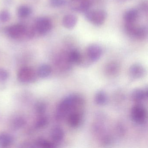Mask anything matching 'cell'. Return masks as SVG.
Returning a JSON list of instances; mask_svg holds the SVG:
<instances>
[{
    "mask_svg": "<svg viewBox=\"0 0 148 148\" xmlns=\"http://www.w3.org/2000/svg\"><path fill=\"white\" fill-rule=\"evenodd\" d=\"M83 100L75 94L67 95L64 98L58 105L56 110V117L58 119H64L72 110L81 105Z\"/></svg>",
    "mask_w": 148,
    "mask_h": 148,
    "instance_id": "1",
    "label": "cell"
},
{
    "mask_svg": "<svg viewBox=\"0 0 148 148\" xmlns=\"http://www.w3.org/2000/svg\"><path fill=\"white\" fill-rule=\"evenodd\" d=\"M125 29L127 34L139 40L145 39L147 36V29L145 26L135 23H125Z\"/></svg>",
    "mask_w": 148,
    "mask_h": 148,
    "instance_id": "2",
    "label": "cell"
},
{
    "mask_svg": "<svg viewBox=\"0 0 148 148\" xmlns=\"http://www.w3.org/2000/svg\"><path fill=\"white\" fill-rule=\"evenodd\" d=\"M38 77L37 72L31 67L24 66L21 68L17 73L18 80L24 84H30L36 81Z\"/></svg>",
    "mask_w": 148,
    "mask_h": 148,
    "instance_id": "3",
    "label": "cell"
},
{
    "mask_svg": "<svg viewBox=\"0 0 148 148\" xmlns=\"http://www.w3.org/2000/svg\"><path fill=\"white\" fill-rule=\"evenodd\" d=\"M84 13L86 19L95 25H101L106 19V13L103 10H89Z\"/></svg>",
    "mask_w": 148,
    "mask_h": 148,
    "instance_id": "4",
    "label": "cell"
},
{
    "mask_svg": "<svg viewBox=\"0 0 148 148\" xmlns=\"http://www.w3.org/2000/svg\"><path fill=\"white\" fill-rule=\"evenodd\" d=\"M131 116L136 123L142 124L145 123L147 117L146 110L142 105H135L132 108Z\"/></svg>",
    "mask_w": 148,
    "mask_h": 148,
    "instance_id": "5",
    "label": "cell"
},
{
    "mask_svg": "<svg viewBox=\"0 0 148 148\" xmlns=\"http://www.w3.org/2000/svg\"><path fill=\"white\" fill-rule=\"evenodd\" d=\"M52 27V23L49 18L41 17L38 18L35 22V31L40 35H45L50 32Z\"/></svg>",
    "mask_w": 148,
    "mask_h": 148,
    "instance_id": "6",
    "label": "cell"
},
{
    "mask_svg": "<svg viewBox=\"0 0 148 148\" xmlns=\"http://www.w3.org/2000/svg\"><path fill=\"white\" fill-rule=\"evenodd\" d=\"M70 8L75 12L85 13L91 6L89 0H69Z\"/></svg>",
    "mask_w": 148,
    "mask_h": 148,
    "instance_id": "7",
    "label": "cell"
},
{
    "mask_svg": "<svg viewBox=\"0 0 148 148\" xmlns=\"http://www.w3.org/2000/svg\"><path fill=\"white\" fill-rule=\"evenodd\" d=\"M26 27L22 24H16L8 27L7 34L12 38L17 39L25 34Z\"/></svg>",
    "mask_w": 148,
    "mask_h": 148,
    "instance_id": "8",
    "label": "cell"
},
{
    "mask_svg": "<svg viewBox=\"0 0 148 148\" xmlns=\"http://www.w3.org/2000/svg\"><path fill=\"white\" fill-rule=\"evenodd\" d=\"M102 47L96 44L89 46L86 50L87 57L92 62H96L102 56Z\"/></svg>",
    "mask_w": 148,
    "mask_h": 148,
    "instance_id": "9",
    "label": "cell"
},
{
    "mask_svg": "<svg viewBox=\"0 0 148 148\" xmlns=\"http://www.w3.org/2000/svg\"><path fill=\"white\" fill-rule=\"evenodd\" d=\"M129 75L132 78L138 79L141 78L144 75V68L142 65L135 64L132 65L129 69Z\"/></svg>",
    "mask_w": 148,
    "mask_h": 148,
    "instance_id": "10",
    "label": "cell"
},
{
    "mask_svg": "<svg viewBox=\"0 0 148 148\" xmlns=\"http://www.w3.org/2000/svg\"><path fill=\"white\" fill-rule=\"evenodd\" d=\"M82 120V115L80 112L73 111L69 114L68 123L72 128H77L81 124Z\"/></svg>",
    "mask_w": 148,
    "mask_h": 148,
    "instance_id": "11",
    "label": "cell"
},
{
    "mask_svg": "<svg viewBox=\"0 0 148 148\" xmlns=\"http://www.w3.org/2000/svg\"><path fill=\"white\" fill-rule=\"evenodd\" d=\"M148 96L147 89L137 88L134 89L131 93V98L133 101L140 103L146 99Z\"/></svg>",
    "mask_w": 148,
    "mask_h": 148,
    "instance_id": "12",
    "label": "cell"
},
{
    "mask_svg": "<svg viewBox=\"0 0 148 148\" xmlns=\"http://www.w3.org/2000/svg\"><path fill=\"white\" fill-rule=\"evenodd\" d=\"M51 137L52 140L55 144L60 143L63 141L64 137V130L59 126L54 127L51 131Z\"/></svg>",
    "mask_w": 148,
    "mask_h": 148,
    "instance_id": "13",
    "label": "cell"
},
{
    "mask_svg": "<svg viewBox=\"0 0 148 148\" xmlns=\"http://www.w3.org/2000/svg\"><path fill=\"white\" fill-rule=\"evenodd\" d=\"M77 18L76 15L73 14H68L64 16L63 19V26L67 29L73 28L77 25Z\"/></svg>",
    "mask_w": 148,
    "mask_h": 148,
    "instance_id": "14",
    "label": "cell"
},
{
    "mask_svg": "<svg viewBox=\"0 0 148 148\" xmlns=\"http://www.w3.org/2000/svg\"><path fill=\"white\" fill-rule=\"evenodd\" d=\"M138 17V11L135 8H132L125 12L124 15V19L125 23H135Z\"/></svg>",
    "mask_w": 148,
    "mask_h": 148,
    "instance_id": "15",
    "label": "cell"
},
{
    "mask_svg": "<svg viewBox=\"0 0 148 148\" xmlns=\"http://www.w3.org/2000/svg\"><path fill=\"white\" fill-rule=\"evenodd\" d=\"M14 137L8 133H0V148L8 147L13 143Z\"/></svg>",
    "mask_w": 148,
    "mask_h": 148,
    "instance_id": "16",
    "label": "cell"
},
{
    "mask_svg": "<svg viewBox=\"0 0 148 148\" xmlns=\"http://www.w3.org/2000/svg\"><path fill=\"white\" fill-rule=\"evenodd\" d=\"M52 72V68L49 65L46 64H41L37 70L38 76L41 78L48 77Z\"/></svg>",
    "mask_w": 148,
    "mask_h": 148,
    "instance_id": "17",
    "label": "cell"
},
{
    "mask_svg": "<svg viewBox=\"0 0 148 148\" xmlns=\"http://www.w3.org/2000/svg\"><path fill=\"white\" fill-rule=\"evenodd\" d=\"M81 60L82 56L77 50L73 49L71 50L68 54V60L71 64H79L81 62Z\"/></svg>",
    "mask_w": 148,
    "mask_h": 148,
    "instance_id": "18",
    "label": "cell"
},
{
    "mask_svg": "<svg viewBox=\"0 0 148 148\" xmlns=\"http://www.w3.org/2000/svg\"><path fill=\"white\" fill-rule=\"evenodd\" d=\"M108 97L106 92L103 90H99L95 94L94 101L97 104L103 106L107 103Z\"/></svg>",
    "mask_w": 148,
    "mask_h": 148,
    "instance_id": "19",
    "label": "cell"
},
{
    "mask_svg": "<svg viewBox=\"0 0 148 148\" xmlns=\"http://www.w3.org/2000/svg\"><path fill=\"white\" fill-rule=\"evenodd\" d=\"M26 123V120L24 117L17 116L12 120L11 126L14 130H19L24 127Z\"/></svg>",
    "mask_w": 148,
    "mask_h": 148,
    "instance_id": "20",
    "label": "cell"
},
{
    "mask_svg": "<svg viewBox=\"0 0 148 148\" xmlns=\"http://www.w3.org/2000/svg\"><path fill=\"white\" fill-rule=\"evenodd\" d=\"M35 145L37 147L44 148H52L56 147V144L44 138H38L36 141Z\"/></svg>",
    "mask_w": 148,
    "mask_h": 148,
    "instance_id": "21",
    "label": "cell"
},
{
    "mask_svg": "<svg viewBox=\"0 0 148 148\" xmlns=\"http://www.w3.org/2000/svg\"><path fill=\"white\" fill-rule=\"evenodd\" d=\"M32 10L31 8L26 5L20 6L18 9L17 14L18 16L21 18H26L31 15Z\"/></svg>",
    "mask_w": 148,
    "mask_h": 148,
    "instance_id": "22",
    "label": "cell"
},
{
    "mask_svg": "<svg viewBox=\"0 0 148 148\" xmlns=\"http://www.w3.org/2000/svg\"><path fill=\"white\" fill-rule=\"evenodd\" d=\"M48 123V118L44 115H40L35 122V128L38 130L43 129L46 127Z\"/></svg>",
    "mask_w": 148,
    "mask_h": 148,
    "instance_id": "23",
    "label": "cell"
},
{
    "mask_svg": "<svg viewBox=\"0 0 148 148\" xmlns=\"http://www.w3.org/2000/svg\"><path fill=\"white\" fill-rule=\"evenodd\" d=\"M119 70V66L117 63L112 62L108 64L106 66V71L110 75H115Z\"/></svg>",
    "mask_w": 148,
    "mask_h": 148,
    "instance_id": "24",
    "label": "cell"
},
{
    "mask_svg": "<svg viewBox=\"0 0 148 148\" xmlns=\"http://www.w3.org/2000/svg\"><path fill=\"white\" fill-rule=\"evenodd\" d=\"M35 110L39 115H44L47 110V105L45 102L40 101L35 105Z\"/></svg>",
    "mask_w": 148,
    "mask_h": 148,
    "instance_id": "25",
    "label": "cell"
},
{
    "mask_svg": "<svg viewBox=\"0 0 148 148\" xmlns=\"http://www.w3.org/2000/svg\"><path fill=\"white\" fill-rule=\"evenodd\" d=\"M9 77V73L5 68H0V83L6 82Z\"/></svg>",
    "mask_w": 148,
    "mask_h": 148,
    "instance_id": "26",
    "label": "cell"
},
{
    "mask_svg": "<svg viewBox=\"0 0 148 148\" xmlns=\"http://www.w3.org/2000/svg\"><path fill=\"white\" fill-rule=\"evenodd\" d=\"M11 18V14L7 10H3L0 12V21L6 22L9 21Z\"/></svg>",
    "mask_w": 148,
    "mask_h": 148,
    "instance_id": "27",
    "label": "cell"
},
{
    "mask_svg": "<svg viewBox=\"0 0 148 148\" xmlns=\"http://www.w3.org/2000/svg\"><path fill=\"white\" fill-rule=\"evenodd\" d=\"M50 4L53 7H60L64 5L66 2V0H49Z\"/></svg>",
    "mask_w": 148,
    "mask_h": 148,
    "instance_id": "28",
    "label": "cell"
},
{
    "mask_svg": "<svg viewBox=\"0 0 148 148\" xmlns=\"http://www.w3.org/2000/svg\"><path fill=\"white\" fill-rule=\"evenodd\" d=\"M140 7H141V9H143L144 11H145V10L147 11V3H145V2H143V3H142V4H141Z\"/></svg>",
    "mask_w": 148,
    "mask_h": 148,
    "instance_id": "29",
    "label": "cell"
},
{
    "mask_svg": "<svg viewBox=\"0 0 148 148\" xmlns=\"http://www.w3.org/2000/svg\"><path fill=\"white\" fill-rule=\"evenodd\" d=\"M4 1L7 5H11L12 2L13 0H4Z\"/></svg>",
    "mask_w": 148,
    "mask_h": 148,
    "instance_id": "30",
    "label": "cell"
}]
</instances>
